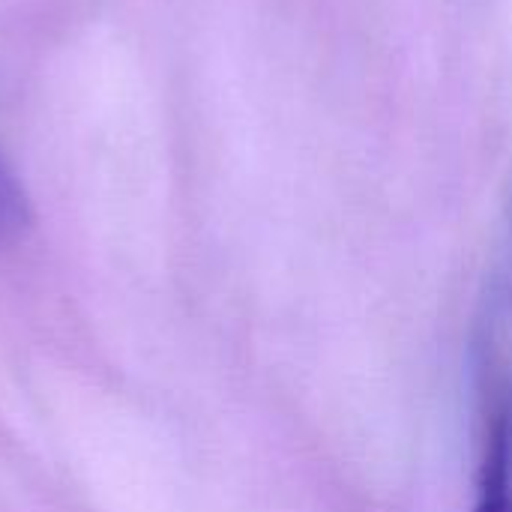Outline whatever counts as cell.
Listing matches in <instances>:
<instances>
[{
  "label": "cell",
  "mask_w": 512,
  "mask_h": 512,
  "mask_svg": "<svg viewBox=\"0 0 512 512\" xmlns=\"http://www.w3.org/2000/svg\"><path fill=\"white\" fill-rule=\"evenodd\" d=\"M474 512H512V390L489 414Z\"/></svg>",
  "instance_id": "cell-1"
},
{
  "label": "cell",
  "mask_w": 512,
  "mask_h": 512,
  "mask_svg": "<svg viewBox=\"0 0 512 512\" xmlns=\"http://www.w3.org/2000/svg\"><path fill=\"white\" fill-rule=\"evenodd\" d=\"M24 222V201L18 195V186L6 168V162L0 159V237L18 231V225Z\"/></svg>",
  "instance_id": "cell-2"
}]
</instances>
